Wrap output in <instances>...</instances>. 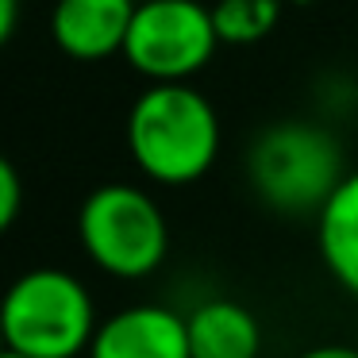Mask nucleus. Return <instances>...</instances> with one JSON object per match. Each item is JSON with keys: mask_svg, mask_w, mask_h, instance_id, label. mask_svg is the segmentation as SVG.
Wrapping results in <instances>:
<instances>
[{"mask_svg": "<svg viewBox=\"0 0 358 358\" xmlns=\"http://www.w3.org/2000/svg\"><path fill=\"white\" fill-rule=\"evenodd\" d=\"M212 20H216L220 43L250 47L281 24V0H216Z\"/></svg>", "mask_w": 358, "mask_h": 358, "instance_id": "nucleus-10", "label": "nucleus"}, {"mask_svg": "<svg viewBox=\"0 0 358 358\" xmlns=\"http://www.w3.org/2000/svg\"><path fill=\"white\" fill-rule=\"evenodd\" d=\"M296 358H358V347H347V343H320V347H308Z\"/></svg>", "mask_w": 358, "mask_h": 358, "instance_id": "nucleus-12", "label": "nucleus"}, {"mask_svg": "<svg viewBox=\"0 0 358 358\" xmlns=\"http://www.w3.org/2000/svg\"><path fill=\"white\" fill-rule=\"evenodd\" d=\"M20 196H24V189H20V173H16V166L4 158V162H0V227L16 224Z\"/></svg>", "mask_w": 358, "mask_h": 358, "instance_id": "nucleus-11", "label": "nucleus"}, {"mask_svg": "<svg viewBox=\"0 0 358 358\" xmlns=\"http://www.w3.org/2000/svg\"><path fill=\"white\" fill-rule=\"evenodd\" d=\"M89 358H193L185 312L170 304H131L101 320Z\"/></svg>", "mask_w": 358, "mask_h": 358, "instance_id": "nucleus-6", "label": "nucleus"}, {"mask_svg": "<svg viewBox=\"0 0 358 358\" xmlns=\"http://www.w3.org/2000/svg\"><path fill=\"white\" fill-rule=\"evenodd\" d=\"M96 327V301L81 278L58 266L20 273L4 293L0 331L4 350L31 358H78L89 355Z\"/></svg>", "mask_w": 358, "mask_h": 358, "instance_id": "nucleus-3", "label": "nucleus"}, {"mask_svg": "<svg viewBox=\"0 0 358 358\" xmlns=\"http://www.w3.org/2000/svg\"><path fill=\"white\" fill-rule=\"evenodd\" d=\"M16 12H20V0H0V39L16 35Z\"/></svg>", "mask_w": 358, "mask_h": 358, "instance_id": "nucleus-13", "label": "nucleus"}, {"mask_svg": "<svg viewBox=\"0 0 358 358\" xmlns=\"http://www.w3.org/2000/svg\"><path fill=\"white\" fill-rule=\"evenodd\" d=\"M220 47L212 4L201 0H135L124 62L147 81H189Z\"/></svg>", "mask_w": 358, "mask_h": 358, "instance_id": "nucleus-5", "label": "nucleus"}, {"mask_svg": "<svg viewBox=\"0 0 358 358\" xmlns=\"http://www.w3.org/2000/svg\"><path fill=\"white\" fill-rule=\"evenodd\" d=\"M343 178V147L324 124L281 120L258 131L247 150L250 189L281 216H316Z\"/></svg>", "mask_w": 358, "mask_h": 358, "instance_id": "nucleus-2", "label": "nucleus"}, {"mask_svg": "<svg viewBox=\"0 0 358 358\" xmlns=\"http://www.w3.org/2000/svg\"><path fill=\"white\" fill-rule=\"evenodd\" d=\"M0 358H31V355H20V350H4Z\"/></svg>", "mask_w": 358, "mask_h": 358, "instance_id": "nucleus-14", "label": "nucleus"}, {"mask_svg": "<svg viewBox=\"0 0 358 358\" xmlns=\"http://www.w3.org/2000/svg\"><path fill=\"white\" fill-rule=\"evenodd\" d=\"M193 358H258L262 327L247 304L231 296H208L185 312Z\"/></svg>", "mask_w": 358, "mask_h": 358, "instance_id": "nucleus-8", "label": "nucleus"}, {"mask_svg": "<svg viewBox=\"0 0 358 358\" xmlns=\"http://www.w3.org/2000/svg\"><path fill=\"white\" fill-rule=\"evenodd\" d=\"M135 0H55L50 39L73 62H104L124 55Z\"/></svg>", "mask_w": 358, "mask_h": 358, "instance_id": "nucleus-7", "label": "nucleus"}, {"mask_svg": "<svg viewBox=\"0 0 358 358\" xmlns=\"http://www.w3.org/2000/svg\"><path fill=\"white\" fill-rule=\"evenodd\" d=\"M127 150L155 185H193L220 155V116L189 81H150L127 112Z\"/></svg>", "mask_w": 358, "mask_h": 358, "instance_id": "nucleus-1", "label": "nucleus"}, {"mask_svg": "<svg viewBox=\"0 0 358 358\" xmlns=\"http://www.w3.org/2000/svg\"><path fill=\"white\" fill-rule=\"evenodd\" d=\"M289 4H312V0H289Z\"/></svg>", "mask_w": 358, "mask_h": 358, "instance_id": "nucleus-15", "label": "nucleus"}, {"mask_svg": "<svg viewBox=\"0 0 358 358\" xmlns=\"http://www.w3.org/2000/svg\"><path fill=\"white\" fill-rule=\"evenodd\" d=\"M316 247L335 285L358 296V170L347 173L316 212Z\"/></svg>", "mask_w": 358, "mask_h": 358, "instance_id": "nucleus-9", "label": "nucleus"}, {"mask_svg": "<svg viewBox=\"0 0 358 358\" xmlns=\"http://www.w3.org/2000/svg\"><path fill=\"white\" fill-rule=\"evenodd\" d=\"M78 243L101 273L120 281L150 278L170 255L162 204L139 185H96L78 208Z\"/></svg>", "mask_w": 358, "mask_h": 358, "instance_id": "nucleus-4", "label": "nucleus"}]
</instances>
